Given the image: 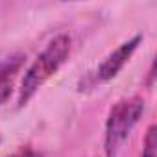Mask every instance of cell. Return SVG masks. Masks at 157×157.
<instances>
[{
  "instance_id": "obj_2",
  "label": "cell",
  "mask_w": 157,
  "mask_h": 157,
  "mask_svg": "<svg viewBox=\"0 0 157 157\" xmlns=\"http://www.w3.org/2000/svg\"><path fill=\"white\" fill-rule=\"evenodd\" d=\"M144 107H146L144 100L139 96H133L129 100L118 102L109 111V117L105 122V142H104L107 157H115L118 153L120 146L126 142L131 129L140 120Z\"/></svg>"
},
{
  "instance_id": "obj_3",
  "label": "cell",
  "mask_w": 157,
  "mask_h": 157,
  "mask_svg": "<svg viewBox=\"0 0 157 157\" xmlns=\"http://www.w3.org/2000/svg\"><path fill=\"white\" fill-rule=\"evenodd\" d=\"M140 41H142V35H135L133 39L122 43L117 50H113L104 59V63L98 67V70H96V80L98 82H109V80H113V78L122 70V67L129 61V57L133 56V52L137 50V46H139Z\"/></svg>"
},
{
  "instance_id": "obj_6",
  "label": "cell",
  "mask_w": 157,
  "mask_h": 157,
  "mask_svg": "<svg viewBox=\"0 0 157 157\" xmlns=\"http://www.w3.org/2000/svg\"><path fill=\"white\" fill-rule=\"evenodd\" d=\"M8 157H44V155L35 151V150H32V148H24V150H21V151H17L13 155H8Z\"/></svg>"
},
{
  "instance_id": "obj_4",
  "label": "cell",
  "mask_w": 157,
  "mask_h": 157,
  "mask_svg": "<svg viewBox=\"0 0 157 157\" xmlns=\"http://www.w3.org/2000/svg\"><path fill=\"white\" fill-rule=\"evenodd\" d=\"M24 61H26L24 54H13V56L6 57L0 63V107H2L8 102V98L11 96L17 74L21 72Z\"/></svg>"
},
{
  "instance_id": "obj_1",
  "label": "cell",
  "mask_w": 157,
  "mask_h": 157,
  "mask_svg": "<svg viewBox=\"0 0 157 157\" xmlns=\"http://www.w3.org/2000/svg\"><path fill=\"white\" fill-rule=\"evenodd\" d=\"M68 54H70V37L68 35L61 33L48 43V46L39 54V57L33 61V65L24 74V80L21 85V94H19V107L26 105L28 100L39 91V87L52 74H56L59 70V67L65 63Z\"/></svg>"
},
{
  "instance_id": "obj_5",
  "label": "cell",
  "mask_w": 157,
  "mask_h": 157,
  "mask_svg": "<svg viewBox=\"0 0 157 157\" xmlns=\"http://www.w3.org/2000/svg\"><path fill=\"white\" fill-rule=\"evenodd\" d=\"M140 157H157V128L150 126L144 137V148Z\"/></svg>"
},
{
  "instance_id": "obj_7",
  "label": "cell",
  "mask_w": 157,
  "mask_h": 157,
  "mask_svg": "<svg viewBox=\"0 0 157 157\" xmlns=\"http://www.w3.org/2000/svg\"><path fill=\"white\" fill-rule=\"evenodd\" d=\"M153 76H155V65L151 63V67H150V72H148V85H151V82H153Z\"/></svg>"
}]
</instances>
